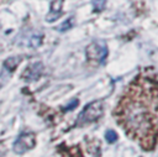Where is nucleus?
<instances>
[{
    "label": "nucleus",
    "instance_id": "f257e3e1",
    "mask_svg": "<svg viewBox=\"0 0 158 157\" xmlns=\"http://www.w3.org/2000/svg\"><path fill=\"white\" fill-rule=\"evenodd\" d=\"M118 117L127 134L139 138L156 140L157 85L154 79L133 83L130 94L117 105Z\"/></svg>",
    "mask_w": 158,
    "mask_h": 157
},
{
    "label": "nucleus",
    "instance_id": "f03ea898",
    "mask_svg": "<svg viewBox=\"0 0 158 157\" xmlns=\"http://www.w3.org/2000/svg\"><path fill=\"white\" fill-rule=\"evenodd\" d=\"M104 114V105L101 100H95L89 103L83 111L79 114L78 116V121L77 125L79 126H85L88 124H91L96 120H99Z\"/></svg>",
    "mask_w": 158,
    "mask_h": 157
},
{
    "label": "nucleus",
    "instance_id": "7ed1b4c3",
    "mask_svg": "<svg viewBox=\"0 0 158 157\" xmlns=\"http://www.w3.org/2000/svg\"><path fill=\"white\" fill-rule=\"evenodd\" d=\"M36 145V137L32 132H23L21 134L16 141L12 145V148L15 151V153L17 155H22L25 152H27L28 150L33 148Z\"/></svg>",
    "mask_w": 158,
    "mask_h": 157
},
{
    "label": "nucleus",
    "instance_id": "20e7f679",
    "mask_svg": "<svg viewBox=\"0 0 158 157\" xmlns=\"http://www.w3.org/2000/svg\"><path fill=\"white\" fill-rule=\"evenodd\" d=\"M86 56L91 61L104 63L107 57V48L102 42H93L90 46L86 47Z\"/></svg>",
    "mask_w": 158,
    "mask_h": 157
},
{
    "label": "nucleus",
    "instance_id": "39448f33",
    "mask_svg": "<svg viewBox=\"0 0 158 157\" xmlns=\"http://www.w3.org/2000/svg\"><path fill=\"white\" fill-rule=\"evenodd\" d=\"M43 70H44V68H43V64L41 62L32 63L22 73V79L25 82H35V80H37L42 75Z\"/></svg>",
    "mask_w": 158,
    "mask_h": 157
},
{
    "label": "nucleus",
    "instance_id": "423d86ee",
    "mask_svg": "<svg viewBox=\"0 0 158 157\" xmlns=\"http://www.w3.org/2000/svg\"><path fill=\"white\" fill-rule=\"evenodd\" d=\"M62 7H63V0H52L51 1V10H49L48 15L46 16V21L53 22V21L58 20L63 14Z\"/></svg>",
    "mask_w": 158,
    "mask_h": 157
},
{
    "label": "nucleus",
    "instance_id": "0eeeda50",
    "mask_svg": "<svg viewBox=\"0 0 158 157\" xmlns=\"http://www.w3.org/2000/svg\"><path fill=\"white\" fill-rule=\"evenodd\" d=\"M21 63V57H9L4 64H2V73H7V74H11L16 68L17 66Z\"/></svg>",
    "mask_w": 158,
    "mask_h": 157
},
{
    "label": "nucleus",
    "instance_id": "6e6552de",
    "mask_svg": "<svg viewBox=\"0 0 158 157\" xmlns=\"http://www.w3.org/2000/svg\"><path fill=\"white\" fill-rule=\"evenodd\" d=\"M42 43V36L41 35H33L30 37L28 42H27V46L31 47V48H37L40 47Z\"/></svg>",
    "mask_w": 158,
    "mask_h": 157
},
{
    "label": "nucleus",
    "instance_id": "1a4fd4ad",
    "mask_svg": "<svg viewBox=\"0 0 158 157\" xmlns=\"http://www.w3.org/2000/svg\"><path fill=\"white\" fill-rule=\"evenodd\" d=\"M105 137H106V141L109 142V143H114V142H116L117 141V134L114 131V130H107L106 131V134H105Z\"/></svg>",
    "mask_w": 158,
    "mask_h": 157
},
{
    "label": "nucleus",
    "instance_id": "9d476101",
    "mask_svg": "<svg viewBox=\"0 0 158 157\" xmlns=\"http://www.w3.org/2000/svg\"><path fill=\"white\" fill-rule=\"evenodd\" d=\"M91 4H93V7L95 11H101L105 7L106 0H91Z\"/></svg>",
    "mask_w": 158,
    "mask_h": 157
},
{
    "label": "nucleus",
    "instance_id": "9b49d317",
    "mask_svg": "<svg viewBox=\"0 0 158 157\" xmlns=\"http://www.w3.org/2000/svg\"><path fill=\"white\" fill-rule=\"evenodd\" d=\"M72 25H73V20H72V19H70V20H67V21H64V22L60 25V27H58V30H59V31H67L68 28L72 27Z\"/></svg>",
    "mask_w": 158,
    "mask_h": 157
},
{
    "label": "nucleus",
    "instance_id": "f8f14e48",
    "mask_svg": "<svg viewBox=\"0 0 158 157\" xmlns=\"http://www.w3.org/2000/svg\"><path fill=\"white\" fill-rule=\"evenodd\" d=\"M77 105H78V100H77V99H73V100H72V103H70V104H68V105H67V106H65L63 110H64V111L73 110L74 108H77Z\"/></svg>",
    "mask_w": 158,
    "mask_h": 157
},
{
    "label": "nucleus",
    "instance_id": "ddd939ff",
    "mask_svg": "<svg viewBox=\"0 0 158 157\" xmlns=\"http://www.w3.org/2000/svg\"><path fill=\"white\" fill-rule=\"evenodd\" d=\"M5 153H6V147L2 142H0V157H2Z\"/></svg>",
    "mask_w": 158,
    "mask_h": 157
},
{
    "label": "nucleus",
    "instance_id": "4468645a",
    "mask_svg": "<svg viewBox=\"0 0 158 157\" xmlns=\"http://www.w3.org/2000/svg\"><path fill=\"white\" fill-rule=\"evenodd\" d=\"M0 88H1V83H0Z\"/></svg>",
    "mask_w": 158,
    "mask_h": 157
},
{
    "label": "nucleus",
    "instance_id": "2eb2a0df",
    "mask_svg": "<svg viewBox=\"0 0 158 157\" xmlns=\"http://www.w3.org/2000/svg\"><path fill=\"white\" fill-rule=\"evenodd\" d=\"M0 106H1V103H0Z\"/></svg>",
    "mask_w": 158,
    "mask_h": 157
}]
</instances>
